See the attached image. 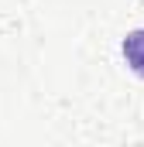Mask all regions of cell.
<instances>
[{
    "label": "cell",
    "mask_w": 144,
    "mask_h": 147,
    "mask_svg": "<svg viewBox=\"0 0 144 147\" xmlns=\"http://www.w3.org/2000/svg\"><path fill=\"white\" fill-rule=\"evenodd\" d=\"M124 58H127L130 72L144 79V28H137L124 38Z\"/></svg>",
    "instance_id": "1"
}]
</instances>
